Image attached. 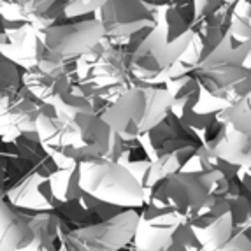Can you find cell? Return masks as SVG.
I'll use <instances>...</instances> for the list:
<instances>
[{"instance_id":"3","label":"cell","mask_w":251,"mask_h":251,"mask_svg":"<svg viewBox=\"0 0 251 251\" xmlns=\"http://www.w3.org/2000/svg\"><path fill=\"white\" fill-rule=\"evenodd\" d=\"M172 99L163 86L135 84L126 88L100 114L123 141H135L171 114Z\"/></svg>"},{"instance_id":"12","label":"cell","mask_w":251,"mask_h":251,"mask_svg":"<svg viewBox=\"0 0 251 251\" xmlns=\"http://www.w3.org/2000/svg\"><path fill=\"white\" fill-rule=\"evenodd\" d=\"M34 241L30 218L0 197V251H23Z\"/></svg>"},{"instance_id":"18","label":"cell","mask_w":251,"mask_h":251,"mask_svg":"<svg viewBox=\"0 0 251 251\" xmlns=\"http://www.w3.org/2000/svg\"><path fill=\"white\" fill-rule=\"evenodd\" d=\"M109 0H69L65 7V16H81V14L97 13Z\"/></svg>"},{"instance_id":"15","label":"cell","mask_w":251,"mask_h":251,"mask_svg":"<svg viewBox=\"0 0 251 251\" xmlns=\"http://www.w3.org/2000/svg\"><path fill=\"white\" fill-rule=\"evenodd\" d=\"M177 228V226H176ZM176 228H167V226H156L144 222L139 214V223L135 228L134 244L135 251H163L167 250L174 241V232Z\"/></svg>"},{"instance_id":"14","label":"cell","mask_w":251,"mask_h":251,"mask_svg":"<svg viewBox=\"0 0 251 251\" xmlns=\"http://www.w3.org/2000/svg\"><path fill=\"white\" fill-rule=\"evenodd\" d=\"M30 226L34 232V241L23 251H60L62 235L69 230L51 211H42L37 216L30 218Z\"/></svg>"},{"instance_id":"8","label":"cell","mask_w":251,"mask_h":251,"mask_svg":"<svg viewBox=\"0 0 251 251\" xmlns=\"http://www.w3.org/2000/svg\"><path fill=\"white\" fill-rule=\"evenodd\" d=\"M109 42L130 41L155 26V16L143 0H109L95 13Z\"/></svg>"},{"instance_id":"16","label":"cell","mask_w":251,"mask_h":251,"mask_svg":"<svg viewBox=\"0 0 251 251\" xmlns=\"http://www.w3.org/2000/svg\"><path fill=\"white\" fill-rule=\"evenodd\" d=\"M216 122L223 126L225 132L234 134H251V92L244 99L226 105L225 109L214 114Z\"/></svg>"},{"instance_id":"1","label":"cell","mask_w":251,"mask_h":251,"mask_svg":"<svg viewBox=\"0 0 251 251\" xmlns=\"http://www.w3.org/2000/svg\"><path fill=\"white\" fill-rule=\"evenodd\" d=\"M226 188L228 177L218 169L202 174L174 172L150 192L141 218L156 226H188Z\"/></svg>"},{"instance_id":"2","label":"cell","mask_w":251,"mask_h":251,"mask_svg":"<svg viewBox=\"0 0 251 251\" xmlns=\"http://www.w3.org/2000/svg\"><path fill=\"white\" fill-rule=\"evenodd\" d=\"M44 150L67 163L104 160L111 144V128L97 113H42L35 120Z\"/></svg>"},{"instance_id":"9","label":"cell","mask_w":251,"mask_h":251,"mask_svg":"<svg viewBox=\"0 0 251 251\" xmlns=\"http://www.w3.org/2000/svg\"><path fill=\"white\" fill-rule=\"evenodd\" d=\"M201 88L214 100L226 105L241 100L251 92V71L243 65H213L193 71Z\"/></svg>"},{"instance_id":"17","label":"cell","mask_w":251,"mask_h":251,"mask_svg":"<svg viewBox=\"0 0 251 251\" xmlns=\"http://www.w3.org/2000/svg\"><path fill=\"white\" fill-rule=\"evenodd\" d=\"M25 23H34L56 4V0H7Z\"/></svg>"},{"instance_id":"7","label":"cell","mask_w":251,"mask_h":251,"mask_svg":"<svg viewBox=\"0 0 251 251\" xmlns=\"http://www.w3.org/2000/svg\"><path fill=\"white\" fill-rule=\"evenodd\" d=\"M135 209H125L93 225L67 230L60 251H122L132 244L139 223Z\"/></svg>"},{"instance_id":"20","label":"cell","mask_w":251,"mask_h":251,"mask_svg":"<svg viewBox=\"0 0 251 251\" xmlns=\"http://www.w3.org/2000/svg\"><path fill=\"white\" fill-rule=\"evenodd\" d=\"M0 16L4 18L5 21H23L21 16L13 9V5L9 4L7 0H0ZM25 23V21H23Z\"/></svg>"},{"instance_id":"13","label":"cell","mask_w":251,"mask_h":251,"mask_svg":"<svg viewBox=\"0 0 251 251\" xmlns=\"http://www.w3.org/2000/svg\"><path fill=\"white\" fill-rule=\"evenodd\" d=\"M46 183L39 169L28 171L7 190V202L16 207L34 211H51V199L41 193V184Z\"/></svg>"},{"instance_id":"10","label":"cell","mask_w":251,"mask_h":251,"mask_svg":"<svg viewBox=\"0 0 251 251\" xmlns=\"http://www.w3.org/2000/svg\"><path fill=\"white\" fill-rule=\"evenodd\" d=\"M42 107L28 90H5L0 92V135L18 137L35 132V120Z\"/></svg>"},{"instance_id":"5","label":"cell","mask_w":251,"mask_h":251,"mask_svg":"<svg viewBox=\"0 0 251 251\" xmlns=\"http://www.w3.org/2000/svg\"><path fill=\"white\" fill-rule=\"evenodd\" d=\"M79 190L97 202L120 209L144 207V190L125 165L109 160L77 163Z\"/></svg>"},{"instance_id":"6","label":"cell","mask_w":251,"mask_h":251,"mask_svg":"<svg viewBox=\"0 0 251 251\" xmlns=\"http://www.w3.org/2000/svg\"><path fill=\"white\" fill-rule=\"evenodd\" d=\"M193 30L176 41H167L158 26L150 28L130 50V74L137 83L163 84L169 71L188 46Z\"/></svg>"},{"instance_id":"11","label":"cell","mask_w":251,"mask_h":251,"mask_svg":"<svg viewBox=\"0 0 251 251\" xmlns=\"http://www.w3.org/2000/svg\"><path fill=\"white\" fill-rule=\"evenodd\" d=\"M197 244L204 251H218L234 235V223L228 202L223 195L205 207L201 214L188 225Z\"/></svg>"},{"instance_id":"21","label":"cell","mask_w":251,"mask_h":251,"mask_svg":"<svg viewBox=\"0 0 251 251\" xmlns=\"http://www.w3.org/2000/svg\"><path fill=\"white\" fill-rule=\"evenodd\" d=\"M163 251H186V248H184L181 243H177L176 239H174V241H172L171 246H169L167 250H163Z\"/></svg>"},{"instance_id":"19","label":"cell","mask_w":251,"mask_h":251,"mask_svg":"<svg viewBox=\"0 0 251 251\" xmlns=\"http://www.w3.org/2000/svg\"><path fill=\"white\" fill-rule=\"evenodd\" d=\"M218 251H251V241L243 234V232L235 230L226 244H223Z\"/></svg>"},{"instance_id":"22","label":"cell","mask_w":251,"mask_h":251,"mask_svg":"<svg viewBox=\"0 0 251 251\" xmlns=\"http://www.w3.org/2000/svg\"><path fill=\"white\" fill-rule=\"evenodd\" d=\"M223 2H225V4H228V5H232L235 2V0H223Z\"/></svg>"},{"instance_id":"4","label":"cell","mask_w":251,"mask_h":251,"mask_svg":"<svg viewBox=\"0 0 251 251\" xmlns=\"http://www.w3.org/2000/svg\"><path fill=\"white\" fill-rule=\"evenodd\" d=\"M102 41L104 28L97 18L37 30L35 65L44 72L56 71L88 54Z\"/></svg>"},{"instance_id":"23","label":"cell","mask_w":251,"mask_h":251,"mask_svg":"<svg viewBox=\"0 0 251 251\" xmlns=\"http://www.w3.org/2000/svg\"><path fill=\"white\" fill-rule=\"evenodd\" d=\"M0 197H4V193H2V186H0Z\"/></svg>"}]
</instances>
